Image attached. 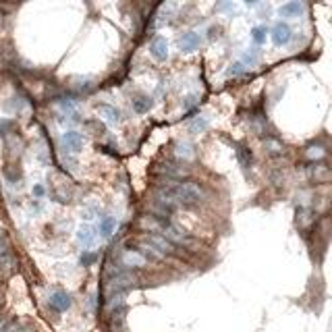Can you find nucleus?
I'll list each match as a JSON object with an SVG mask.
<instances>
[{
  "mask_svg": "<svg viewBox=\"0 0 332 332\" xmlns=\"http://www.w3.org/2000/svg\"><path fill=\"white\" fill-rule=\"evenodd\" d=\"M141 227L147 229V231L160 233V237H164L166 241H171V243L193 245V239L185 231H181L177 225L169 223V220H162V218H156V216H143L141 218Z\"/></svg>",
  "mask_w": 332,
  "mask_h": 332,
  "instance_id": "nucleus-1",
  "label": "nucleus"
},
{
  "mask_svg": "<svg viewBox=\"0 0 332 332\" xmlns=\"http://www.w3.org/2000/svg\"><path fill=\"white\" fill-rule=\"evenodd\" d=\"M166 191H169L173 195V199L181 206H193L197 201H201L206 197L204 189L195 183H173V185H164Z\"/></svg>",
  "mask_w": 332,
  "mask_h": 332,
  "instance_id": "nucleus-2",
  "label": "nucleus"
},
{
  "mask_svg": "<svg viewBox=\"0 0 332 332\" xmlns=\"http://www.w3.org/2000/svg\"><path fill=\"white\" fill-rule=\"evenodd\" d=\"M291 40V27L283 21H279L274 27H272V42L274 46H287Z\"/></svg>",
  "mask_w": 332,
  "mask_h": 332,
  "instance_id": "nucleus-3",
  "label": "nucleus"
},
{
  "mask_svg": "<svg viewBox=\"0 0 332 332\" xmlns=\"http://www.w3.org/2000/svg\"><path fill=\"white\" fill-rule=\"evenodd\" d=\"M71 295L65 293V291H57V293H52L50 295V307L54 311H67L71 307Z\"/></svg>",
  "mask_w": 332,
  "mask_h": 332,
  "instance_id": "nucleus-4",
  "label": "nucleus"
},
{
  "mask_svg": "<svg viewBox=\"0 0 332 332\" xmlns=\"http://www.w3.org/2000/svg\"><path fill=\"white\" fill-rule=\"evenodd\" d=\"M150 52L156 61H166L169 59V44H166L164 38H154L152 46H150Z\"/></svg>",
  "mask_w": 332,
  "mask_h": 332,
  "instance_id": "nucleus-5",
  "label": "nucleus"
},
{
  "mask_svg": "<svg viewBox=\"0 0 332 332\" xmlns=\"http://www.w3.org/2000/svg\"><path fill=\"white\" fill-rule=\"evenodd\" d=\"M98 115L108 123V125H117L121 121V113L115 108V106H110V104H102L98 106Z\"/></svg>",
  "mask_w": 332,
  "mask_h": 332,
  "instance_id": "nucleus-6",
  "label": "nucleus"
},
{
  "mask_svg": "<svg viewBox=\"0 0 332 332\" xmlns=\"http://www.w3.org/2000/svg\"><path fill=\"white\" fill-rule=\"evenodd\" d=\"M63 143L67 145V150L71 152H79L83 147V135L79 131H67L63 135Z\"/></svg>",
  "mask_w": 332,
  "mask_h": 332,
  "instance_id": "nucleus-7",
  "label": "nucleus"
},
{
  "mask_svg": "<svg viewBox=\"0 0 332 332\" xmlns=\"http://www.w3.org/2000/svg\"><path fill=\"white\" fill-rule=\"evenodd\" d=\"M145 241H147L150 245H154L162 255H164V253H173V251H175V249H173V243H171V241H166V239H164V237H160V235H147V237H145Z\"/></svg>",
  "mask_w": 332,
  "mask_h": 332,
  "instance_id": "nucleus-8",
  "label": "nucleus"
},
{
  "mask_svg": "<svg viewBox=\"0 0 332 332\" xmlns=\"http://www.w3.org/2000/svg\"><path fill=\"white\" fill-rule=\"evenodd\" d=\"M145 257L139 253V251H133V249H127L123 253V264L125 266H133V268H143L145 266Z\"/></svg>",
  "mask_w": 332,
  "mask_h": 332,
  "instance_id": "nucleus-9",
  "label": "nucleus"
},
{
  "mask_svg": "<svg viewBox=\"0 0 332 332\" xmlns=\"http://www.w3.org/2000/svg\"><path fill=\"white\" fill-rule=\"evenodd\" d=\"M77 241H79L83 247H91V245L96 243V231H94L89 225L81 227V229L77 231Z\"/></svg>",
  "mask_w": 332,
  "mask_h": 332,
  "instance_id": "nucleus-10",
  "label": "nucleus"
},
{
  "mask_svg": "<svg viewBox=\"0 0 332 332\" xmlns=\"http://www.w3.org/2000/svg\"><path fill=\"white\" fill-rule=\"evenodd\" d=\"M115 229H117V218L115 216H102L100 218V235L104 239H108L110 235H113Z\"/></svg>",
  "mask_w": 332,
  "mask_h": 332,
  "instance_id": "nucleus-11",
  "label": "nucleus"
},
{
  "mask_svg": "<svg viewBox=\"0 0 332 332\" xmlns=\"http://www.w3.org/2000/svg\"><path fill=\"white\" fill-rule=\"evenodd\" d=\"M309 177L316 183H324V181L330 179V171H328V166H324V164H313V166H309Z\"/></svg>",
  "mask_w": 332,
  "mask_h": 332,
  "instance_id": "nucleus-12",
  "label": "nucleus"
},
{
  "mask_svg": "<svg viewBox=\"0 0 332 332\" xmlns=\"http://www.w3.org/2000/svg\"><path fill=\"white\" fill-rule=\"evenodd\" d=\"M179 44H181V50L191 52V50H195L199 46V35L193 33V31H187V33H183V38H181Z\"/></svg>",
  "mask_w": 332,
  "mask_h": 332,
  "instance_id": "nucleus-13",
  "label": "nucleus"
},
{
  "mask_svg": "<svg viewBox=\"0 0 332 332\" xmlns=\"http://www.w3.org/2000/svg\"><path fill=\"white\" fill-rule=\"evenodd\" d=\"M166 177H183L185 173H187V169L185 166H181V164H173V162H166V164H162V169H160Z\"/></svg>",
  "mask_w": 332,
  "mask_h": 332,
  "instance_id": "nucleus-14",
  "label": "nucleus"
},
{
  "mask_svg": "<svg viewBox=\"0 0 332 332\" xmlns=\"http://www.w3.org/2000/svg\"><path fill=\"white\" fill-rule=\"evenodd\" d=\"M150 108H152V98H147V96H137V98L133 100V110H135L137 115L150 113Z\"/></svg>",
  "mask_w": 332,
  "mask_h": 332,
  "instance_id": "nucleus-15",
  "label": "nucleus"
},
{
  "mask_svg": "<svg viewBox=\"0 0 332 332\" xmlns=\"http://www.w3.org/2000/svg\"><path fill=\"white\" fill-rule=\"evenodd\" d=\"M0 332H29V330L17 320H11V322L0 320Z\"/></svg>",
  "mask_w": 332,
  "mask_h": 332,
  "instance_id": "nucleus-16",
  "label": "nucleus"
},
{
  "mask_svg": "<svg viewBox=\"0 0 332 332\" xmlns=\"http://www.w3.org/2000/svg\"><path fill=\"white\" fill-rule=\"evenodd\" d=\"M135 281H133V276L131 274H119L117 279L113 281V289L115 291H123V289H127V287H131Z\"/></svg>",
  "mask_w": 332,
  "mask_h": 332,
  "instance_id": "nucleus-17",
  "label": "nucleus"
},
{
  "mask_svg": "<svg viewBox=\"0 0 332 332\" xmlns=\"http://www.w3.org/2000/svg\"><path fill=\"white\" fill-rule=\"evenodd\" d=\"M301 11H303V5H299V3H287V5L281 7L283 17H299Z\"/></svg>",
  "mask_w": 332,
  "mask_h": 332,
  "instance_id": "nucleus-18",
  "label": "nucleus"
},
{
  "mask_svg": "<svg viewBox=\"0 0 332 332\" xmlns=\"http://www.w3.org/2000/svg\"><path fill=\"white\" fill-rule=\"evenodd\" d=\"M210 127V121L206 117H195V121L189 123V131L191 133H204Z\"/></svg>",
  "mask_w": 332,
  "mask_h": 332,
  "instance_id": "nucleus-19",
  "label": "nucleus"
},
{
  "mask_svg": "<svg viewBox=\"0 0 332 332\" xmlns=\"http://www.w3.org/2000/svg\"><path fill=\"white\" fill-rule=\"evenodd\" d=\"M177 156L183 158V160H191L193 158V145L183 141V143H177Z\"/></svg>",
  "mask_w": 332,
  "mask_h": 332,
  "instance_id": "nucleus-20",
  "label": "nucleus"
},
{
  "mask_svg": "<svg viewBox=\"0 0 332 332\" xmlns=\"http://www.w3.org/2000/svg\"><path fill=\"white\" fill-rule=\"evenodd\" d=\"M266 33H268V31H266L264 25H257V27L251 29V38H253L255 44H264V42H266Z\"/></svg>",
  "mask_w": 332,
  "mask_h": 332,
  "instance_id": "nucleus-21",
  "label": "nucleus"
},
{
  "mask_svg": "<svg viewBox=\"0 0 332 332\" xmlns=\"http://www.w3.org/2000/svg\"><path fill=\"white\" fill-rule=\"evenodd\" d=\"M266 150H268L270 154H274V156H276V154H283V143H281L279 139H272V137H270V139H266Z\"/></svg>",
  "mask_w": 332,
  "mask_h": 332,
  "instance_id": "nucleus-22",
  "label": "nucleus"
},
{
  "mask_svg": "<svg viewBox=\"0 0 332 332\" xmlns=\"http://www.w3.org/2000/svg\"><path fill=\"white\" fill-rule=\"evenodd\" d=\"M237 154H239V160H241L243 166H249V164H251V152H247L245 147H239Z\"/></svg>",
  "mask_w": 332,
  "mask_h": 332,
  "instance_id": "nucleus-23",
  "label": "nucleus"
},
{
  "mask_svg": "<svg viewBox=\"0 0 332 332\" xmlns=\"http://www.w3.org/2000/svg\"><path fill=\"white\" fill-rule=\"evenodd\" d=\"M241 73H243V65H241V63L231 65V69H229V77H233V75H241Z\"/></svg>",
  "mask_w": 332,
  "mask_h": 332,
  "instance_id": "nucleus-24",
  "label": "nucleus"
},
{
  "mask_svg": "<svg viewBox=\"0 0 332 332\" xmlns=\"http://www.w3.org/2000/svg\"><path fill=\"white\" fill-rule=\"evenodd\" d=\"M11 262H13L11 255H0V272H3L7 266H11Z\"/></svg>",
  "mask_w": 332,
  "mask_h": 332,
  "instance_id": "nucleus-25",
  "label": "nucleus"
},
{
  "mask_svg": "<svg viewBox=\"0 0 332 332\" xmlns=\"http://www.w3.org/2000/svg\"><path fill=\"white\" fill-rule=\"evenodd\" d=\"M0 255H9V245H7L5 237H0Z\"/></svg>",
  "mask_w": 332,
  "mask_h": 332,
  "instance_id": "nucleus-26",
  "label": "nucleus"
},
{
  "mask_svg": "<svg viewBox=\"0 0 332 332\" xmlns=\"http://www.w3.org/2000/svg\"><path fill=\"white\" fill-rule=\"evenodd\" d=\"M324 152H322V147H309V156L311 158H320Z\"/></svg>",
  "mask_w": 332,
  "mask_h": 332,
  "instance_id": "nucleus-27",
  "label": "nucleus"
},
{
  "mask_svg": "<svg viewBox=\"0 0 332 332\" xmlns=\"http://www.w3.org/2000/svg\"><path fill=\"white\" fill-rule=\"evenodd\" d=\"M33 193H35V197H42V195H44V187H42V185H35V187H33Z\"/></svg>",
  "mask_w": 332,
  "mask_h": 332,
  "instance_id": "nucleus-28",
  "label": "nucleus"
},
{
  "mask_svg": "<svg viewBox=\"0 0 332 332\" xmlns=\"http://www.w3.org/2000/svg\"><path fill=\"white\" fill-rule=\"evenodd\" d=\"M0 237H3V229H0Z\"/></svg>",
  "mask_w": 332,
  "mask_h": 332,
  "instance_id": "nucleus-29",
  "label": "nucleus"
}]
</instances>
